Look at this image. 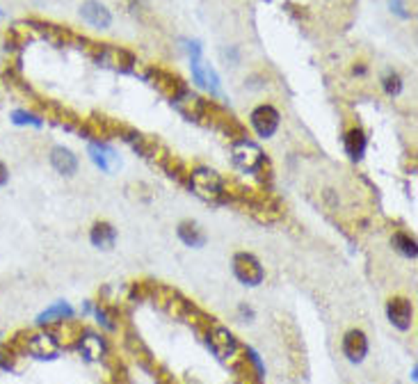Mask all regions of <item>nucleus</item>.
Returning <instances> with one entry per match:
<instances>
[{
    "mask_svg": "<svg viewBox=\"0 0 418 384\" xmlns=\"http://www.w3.org/2000/svg\"><path fill=\"white\" fill-rule=\"evenodd\" d=\"M231 160L245 174H256L266 167V153L256 145L254 140L240 137L231 145Z\"/></svg>",
    "mask_w": 418,
    "mask_h": 384,
    "instance_id": "nucleus-1",
    "label": "nucleus"
},
{
    "mask_svg": "<svg viewBox=\"0 0 418 384\" xmlns=\"http://www.w3.org/2000/svg\"><path fill=\"white\" fill-rule=\"evenodd\" d=\"M190 188L204 202H219L224 197V179L211 167H197L190 174Z\"/></svg>",
    "mask_w": 418,
    "mask_h": 384,
    "instance_id": "nucleus-2",
    "label": "nucleus"
},
{
    "mask_svg": "<svg viewBox=\"0 0 418 384\" xmlns=\"http://www.w3.org/2000/svg\"><path fill=\"white\" fill-rule=\"evenodd\" d=\"M94 60L98 67H105V69H113V71H122V73H128L135 69V55L122 48V46H113V43H96L94 51Z\"/></svg>",
    "mask_w": 418,
    "mask_h": 384,
    "instance_id": "nucleus-3",
    "label": "nucleus"
},
{
    "mask_svg": "<svg viewBox=\"0 0 418 384\" xmlns=\"http://www.w3.org/2000/svg\"><path fill=\"white\" fill-rule=\"evenodd\" d=\"M208 348L213 350V355L219 359V361H229L234 359L236 353H238V338L234 336V332L222 325H211L208 327Z\"/></svg>",
    "mask_w": 418,
    "mask_h": 384,
    "instance_id": "nucleus-4",
    "label": "nucleus"
},
{
    "mask_svg": "<svg viewBox=\"0 0 418 384\" xmlns=\"http://www.w3.org/2000/svg\"><path fill=\"white\" fill-rule=\"evenodd\" d=\"M234 274L245 286H258L266 279V270H263L261 261L249 251H238L234 256Z\"/></svg>",
    "mask_w": 418,
    "mask_h": 384,
    "instance_id": "nucleus-5",
    "label": "nucleus"
},
{
    "mask_svg": "<svg viewBox=\"0 0 418 384\" xmlns=\"http://www.w3.org/2000/svg\"><path fill=\"white\" fill-rule=\"evenodd\" d=\"M249 124H251V128L256 130V135H258V137L268 140V137H272V135L279 130L281 115H279V110L274 108V105L263 103V105H256L254 110H251Z\"/></svg>",
    "mask_w": 418,
    "mask_h": 384,
    "instance_id": "nucleus-6",
    "label": "nucleus"
},
{
    "mask_svg": "<svg viewBox=\"0 0 418 384\" xmlns=\"http://www.w3.org/2000/svg\"><path fill=\"white\" fill-rule=\"evenodd\" d=\"M26 353L35 359H55L62 350V341L53 332H39L26 338Z\"/></svg>",
    "mask_w": 418,
    "mask_h": 384,
    "instance_id": "nucleus-7",
    "label": "nucleus"
},
{
    "mask_svg": "<svg viewBox=\"0 0 418 384\" xmlns=\"http://www.w3.org/2000/svg\"><path fill=\"white\" fill-rule=\"evenodd\" d=\"M172 103L185 119H188V122H199V119L208 113V103L202 96L192 94L190 90H183L179 96L172 98Z\"/></svg>",
    "mask_w": 418,
    "mask_h": 384,
    "instance_id": "nucleus-8",
    "label": "nucleus"
},
{
    "mask_svg": "<svg viewBox=\"0 0 418 384\" xmlns=\"http://www.w3.org/2000/svg\"><path fill=\"white\" fill-rule=\"evenodd\" d=\"M387 316L389 323L400 329V332H407L412 327V318H414V306L407 298H391L387 304Z\"/></svg>",
    "mask_w": 418,
    "mask_h": 384,
    "instance_id": "nucleus-9",
    "label": "nucleus"
},
{
    "mask_svg": "<svg viewBox=\"0 0 418 384\" xmlns=\"http://www.w3.org/2000/svg\"><path fill=\"white\" fill-rule=\"evenodd\" d=\"M343 355L352 364H361L368 355V336L361 329H350L343 336Z\"/></svg>",
    "mask_w": 418,
    "mask_h": 384,
    "instance_id": "nucleus-10",
    "label": "nucleus"
},
{
    "mask_svg": "<svg viewBox=\"0 0 418 384\" xmlns=\"http://www.w3.org/2000/svg\"><path fill=\"white\" fill-rule=\"evenodd\" d=\"M78 350L87 361H103L108 355V343L101 334L94 332H83L78 336Z\"/></svg>",
    "mask_w": 418,
    "mask_h": 384,
    "instance_id": "nucleus-11",
    "label": "nucleus"
},
{
    "mask_svg": "<svg viewBox=\"0 0 418 384\" xmlns=\"http://www.w3.org/2000/svg\"><path fill=\"white\" fill-rule=\"evenodd\" d=\"M80 16L92 28H98V30H108L113 26V14H110V9L103 3H98V0H85L80 7Z\"/></svg>",
    "mask_w": 418,
    "mask_h": 384,
    "instance_id": "nucleus-12",
    "label": "nucleus"
},
{
    "mask_svg": "<svg viewBox=\"0 0 418 384\" xmlns=\"http://www.w3.org/2000/svg\"><path fill=\"white\" fill-rule=\"evenodd\" d=\"M48 158H51L53 170L62 174V177H73V174L78 172V158H75V153L67 147H53Z\"/></svg>",
    "mask_w": 418,
    "mask_h": 384,
    "instance_id": "nucleus-13",
    "label": "nucleus"
},
{
    "mask_svg": "<svg viewBox=\"0 0 418 384\" xmlns=\"http://www.w3.org/2000/svg\"><path fill=\"white\" fill-rule=\"evenodd\" d=\"M153 85H156L158 90L169 98H176L185 90V85H183V81L179 78V76L172 73V71H164V69L153 71Z\"/></svg>",
    "mask_w": 418,
    "mask_h": 384,
    "instance_id": "nucleus-14",
    "label": "nucleus"
},
{
    "mask_svg": "<svg viewBox=\"0 0 418 384\" xmlns=\"http://www.w3.org/2000/svg\"><path fill=\"white\" fill-rule=\"evenodd\" d=\"M90 156H92L96 167H101L103 172H113L119 165L117 151L113 147L103 145V142H94V145H90Z\"/></svg>",
    "mask_w": 418,
    "mask_h": 384,
    "instance_id": "nucleus-15",
    "label": "nucleus"
},
{
    "mask_svg": "<svg viewBox=\"0 0 418 384\" xmlns=\"http://www.w3.org/2000/svg\"><path fill=\"white\" fill-rule=\"evenodd\" d=\"M69 318H73V309H71V306L67 302H55L43 313H39L37 323L41 327H46V325H55V323H64V321H69Z\"/></svg>",
    "mask_w": 418,
    "mask_h": 384,
    "instance_id": "nucleus-16",
    "label": "nucleus"
},
{
    "mask_svg": "<svg viewBox=\"0 0 418 384\" xmlns=\"http://www.w3.org/2000/svg\"><path fill=\"white\" fill-rule=\"evenodd\" d=\"M366 147H368V140L364 135V130L361 128H350L345 133V151L352 160H361L366 153Z\"/></svg>",
    "mask_w": 418,
    "mask_h": 384,
    "instance_id": "nucleus-17",
    "label": "nucleus"
},
{
    "mask_svg": "<svg viewBox=\"0 0 418 384\" xmlns=\"http://www.w3.org/2000/svg\"><path fill=\"white\" fill-rule=\"evenodd\" d=\"M115 240H117V232H115L113 224H108V222L94 224V229H92V245L94 247H98V249H110V247L115 245Z\"/></svg>",
    "mask_w": 418,
    "mask_h": 384,
    "instance_id": "nucleus-18",
    "label": "nucleus"
},
{
    "mask_svg": "<svg viewBox=\"0 0 418 384\" xmlns=\"http://www.w3.org/2000/svg\"><path fill=\"white\" fill-rule=\"evenodd\" d=\"M179 238L188 247H204L206 245V234L194 222H181L179 224Z\"/></svg>",
    "mask_w": 418,
    "mask_h": 384,
    "instance_id": "nucleus-19",
    "label": "nucleus"
},
{
    "mask_svg": "<svg viewBox=\"0 0 418 384\" xmlns=\"http://www.w3.org/2000/svg\"><path fill=\"white\" fill-rule=\"evenodd\" d=\"M393 247L398 249L402 256H407V259H416L418 256L416 240L409 234H404V232H398L393 236Z\"/></svg>",
    "mask_w": 418,
    "mask_h": 384,
    "instance_id": "nucleus-20",
    "label": "nucleus"
},
{
    "mask_svg": "<svg viewBox=\"0 0 418 384\" xmlns=\"http://www.w3.org/2000/svg\"><path fill=\"white\" fill-rule=\"evenodd\" d=\"M382 87L389 96H398L402 92V78L395 71H387L382 78Z\"/></svg>",
    "mask_w": 418,
    "mask_h": 384,
    "instance_id": "nucleus-21",
    "label": "nucleus"
},
{
    "mask_svg": "<svg viewBox=\"0 0 418 384\" xmlns=\"http://www.w3.org/2000/svg\"><path fill=\"white\" fill-rule=\"evenodd\" d=\"M12 122H14L16 126H26V124H30V126H37V128L43 124L37 115L28 113V110H14V113H12Z\"/></svg>",
    "mask_w": 418,
    "mask_h": 384,
    "instance_id": "nucleus-22",
    "label": "nucleus"
},
{
    "mask_svg": "<svg viewBox=\"0 0 418 384\" xmlns=\"http://www.w3.org/2000/svg\"><path fill=\"white\" fill-rule=\"evenodd\" d=\"M96 318H98V323H101L103 327L108 329H115V311H110L108 306H98L96 309Z\"/></svg>",
    "mask_w": 418,
    "mask_h": 384,
    "instance_id": "nucleus-23",
    "label": "nucleus"
},
{
    "mask_svg": "<svg viewBox=\"0 0 418 384\" xmlns=\"http://www.w3.org/2000/svg\"><path fill=\"white\" fill-rule=\"evenodd\" d=\"M389 7H391V12H393V14H398L400 19H409V16H412L409 12H407L404 0H389Z\"/></svg>",
    "mask_w": 418,
    "mask_h": 384,
    "instance_id": "nucleus-24",
    "label": "nucleus"
},
{
    "mask_svg": "<svg viewBox=\"0 0 418 384\" xmlns=\"http://www.w3.org/2000/svg\"><path fill=\"white\" fill-rule=\"evenodd\" d=\"M7 181H9V170L5 162H0V188H3Z\"/></svg>",
    "mask_w": 418,
    "mask_h": 384,
    "instance_id": "nucleus-25",
    "label": "nucleus"
},
{
    "mask_svg": "<svg viewBox=\"0 0 418 384\" xmlns=\"http://www.w3.org/2000/svg\"><path fill=\"white\" fill-rule=\"evenodd\" d=\"M0 368H5V370L12 368V359H9L5 353H0Z\"/></svg>",
    "mask_w": 418,
    "mask_h": 384,
    "instance_id": "nucleus-26",
    "label": "nucleus"
}]
</instances>
